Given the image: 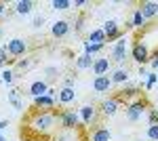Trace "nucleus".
Segmentation results:
<instances>
[{
	"instance_id": "nucleus-36",
	"label": "nucleus",
	"mask_w": 158,
	"mask_h": 141,
	"mask_svg": "<svg viewBox=\"0 0 158 141\" xmlns=\"http://www.w3.org/2000/svg\"><path fill=\"white\" fill-rule=\"evenodd\" d=\"M150 68L152 70H158V48H156V53L150 57Z\"/></svg>"
},
{
	"instance_id": "nucleus-43",
	"label": "nucleus",
	"mask_w": 158,
	"mask_h": 141,
	"mask_svg": "<svg viewBox=\"0 0 158 141\" xmlns=\"http://www.w3.org/2000/svg\"><path fill=\"white\" fill-rule=\"evenodd\" d=\"M0 141H6V137H4V135H2V133H0Z\"/></svg>"
},
{
	"instance_id": "nucleus-35",
	"label": "nucleus",
	"mask_w": 158,
	"mask_h": 141,
	"mask_svg": "<svg viewBox=\"0 0 158 141\" xmlns=\"http://www.w3.org/2000/svg\"><path fill=\"white\" fill-rule=\"evenodd\" d=\"M11 59H9V53H6V48L0 47V65H6Z\"/></svg>"
},
{
	"instance_id": "nucleus-39",
	"label": "nucleus",
	"mask_w": 158,
	"mask_h": 141,
	"mask_svg": "<svg viewBox=\"0 0 158 141\" xmlns=\"http://www.w3.org/2000/svg\"><path fill=\"white\" fill-rule=\"evenodd\" d=\"M42 23H44V17H42V15L34 17V21H32V25H34V27H42Z\"/></svg>"
},
{
	"instance_id": "nucleus-42",
	"label": "nucleus",
	"mask_w": 158,
	"mask_h": 141,
	"mask_svg": "<svg viewBox=\"0 0 158 141\" xmlns=\"http://www.w3.org/2000/svg\"><path fill=\"white\" fill-rule=\"evenodd\" d=\"M6 126H9V120H0V133L6 129Z\"/></svg>"
},
{
	"instance_id": "nucleus-8",
	"label": "nucleus",
	"mask_w": 158,
	"mask_h": 141,
	"mask_svg": "<svg viewBox=\"0 0 158 141\" xmlns=\"http://www.w3.org/2000/svg\"><path fill=\"white\" fill-rule=\"evenodd\" d=\"M118 110H120V99H118V97H108V99H103L101 106H99V112H101L103 116H108V118L116 116Z\"/></svg>"
},
{
	"instance_id": "nucleus-24",
	"label": "nucleus",
	"mask_w": 158,
	"mask_h": 141,
	"mask_svg": "<svg viewBox=\"0 0 158 141\" xmlns=\"http://www.w3.org/2000/svg\"><path fill=\"white\" fill-rule=\"evenodd\" d=\"M139 93H141V91H139V89H137V86H124V89H122L120 91V97H118V99H139Z\"/></svg>"
},
{
	"instance_id": "nucleus-20",
	"label": "nucleus",
	"mask_w": 158,
	"mask_h": 141,
	"mask_svg": "<svg viewBox=\"0 0 158 141\" xmlns=\"http://www.w3.org/2000/svg\"><path fill=\"white\" fill-rule=\"evenodd\" d=\"M112 84H127L129 82V70L127 68H118V70L112 72Z\"/></svg>"
},
{
	"instance_id": "nucleus-30",
	"label": "nucleus",
	"mask_w": 158,
	"mask_h": 141,
	"mask_svg": "<svg viewBox=\"0 0 158 141\" xmlns=\"http://www.w3.org/2000/svg\"><path fill=\"white\" fill-rule=\"evenodd\" d=\"M55 141H76V135H74V131H63V133L57 135Z\"/></svg>"
},
{
	"instance_id": "nucleus-2",
	"label": "nucleus",
	"mask_w": 158,
	"mask_h": 141,
	"mask_svg": "<svg viewBox=\"0 0 158 141\" xmlns=\"http://www.w3.org/2000/svg\"><path fill=\"white\" fill-rule=\"evenodd\" d=\"M129 57V38L127 36H122L120 40H116L112 48H110V61H114V63H124Z\"/></svg>"
},
{
	"instance_id": "nucleus-21",
	"label": "nucleus",
	"mask_w": 158,
	"mask_h": 141,
	"mask_svg": "<svg viewBox=\"0 0 158 141\" xmlns=\"http://www.w3.org/2000/svg\"><path fill=\"white\" fill-rule=\"evenodd\" d=\"M86 42H91V44H106V42H108V38H106V34H103V30L97 27V30H91V32H89Z\"/></svg>"
},
{
	"instance_id": "nucleus-16",
	"label": "nucleus",
	"mask_w": 158,
	"mask_h": 141,
	"mask_svg": "<svg viewBox=\"0 0 158 141\" xmlns=\"http://www.w3.org/2000/svg\"><path fill=\"white\" fill-rule=\"evenodd\" d=\"M57 101H59L61 106H68V103L76 101V89H68V86H61L59 91H57Z\"/></svg>"
},
{
	"instance_id": "nucleus-31",
	"label": "nucleus",
	"mask_w": 158,
	"mask_h": 141,
	"mask_svg": "<svg viewBox=\"0 0 158 141\" xmlns=\"http://www.w3.org/2000/svg\"><path fill=\"white\" fill-rule=\"evenodd\" d=\"M85 21H86L85 15H78V17H76V21H74V32H78V34H80V32L85 30Z\"/></svg>"
},
{
	"instance_id": "nucleus-10",
	"label": "nucleus",
	"mask_w": 158,
	"mask_h": 141,
	"mask_svg": "<svg viewBox=\"0 0 158 141\" xmlns=\"http://www.w3.org/2000/svg\"><path fill=\"white\" fill-rule=\"evenodd\" d=\"M78 112V116H80V124H85V126H89V124H93L95 122V116H97V110H95V106H82L76 110Z\"/></svg>"
},
{
	"instance_id": "nucleus-12",
	"label": "nucleus",
	"mask_w": 158,
	"mask_h": 141,
	"mask_svg": "<svg viewBox=\"0 0 158 141\" xmlns=\"http://www.w3.org/2000/svg\"><path fill=\"white\" fill-rule=\"evenodd\" d=\"M110 68H112V61H110V57H97L95 59V63H93V74L95 76H108Z\"/></svg>"
},
{
	"instance_id": "nucleus-23",
	"label": "nucleus",
	"mask_w": 158,
	"mask_h": 141,
	"mask_svg": "<svg viewBox=\"0 0 158 141\" xmlns=\"http://www.w3.org/2000/svg\"><path fill=\"white\" fill-rule=\"evenodd\" d=\"M93 63H95V57H91V55H80V57H76V68L78 70H93Z\"/></svg>"
},
{
	"instance_id": "nucleus-27",
	"label": "nucleus",
	"mask_w": 158,
	"mask_h": 141,
	"mask_svg": "<svg viewBox=\"0 0 158 141\" xmlns=\"http://www.w3.org/2000/svg\"><path fill=\"white\" fill-rule=\"evenodd\" d=\"M51 6H53L55 11H68V9H72V2H70V0H53Z\"/></svg>"
},
{
	"instance_id": "nucleus-37",
	"label": "nucleus",
	"mask_w": 158,
	"mask_h": 141,
	"mask_svg": "<svg viewBox=\"0 0 158 141\" xmlns=\"http://www.w3.org/2000/svg\"><path fill=\"white\" fill-rule=\"evenodd\" d=\"M9 15V6H6V2H0V19H4Z\"/></svg>"
},
{
	"instance_id": "nucleus-41",
	"label": "nucleus",
	"mask_w": 158,
	"mask_h": 141,
	"mask_svg": "<svg viewBox=\"0 0 158 141\" xmlns=\"http://www.w3.org/2000/svg\"><path fill=\"white\" fill-rule=\"evenodd\" d=\"M148 74H150V72H148L146 65H139V76H141V78H148Z\"/></svg>"
},
{
	"instance_id": "nucleus-3",
	"label": "nucleus",
	"mask_w": 158,
	"mask_h": 141,
	"mask_svg": "<svg viewBox=\"0 0 158 141\" xmlns=\"http://www.w3.org/2000/svg\"><path fill=\"white\" fill-rule=\"evenodd\" d=\"M55 120H57V116H55V112H38L36 116L30 120V126L36 131H49L53 124H55Z\"/></svg>"
},
{
	"instance_id": "nucleus-6",
	"label": "nucleus",
	"mask_w": 158,
	"mask_h": 141,
	"mask_svg": "<svg viewBox=\"0 0 158 141\" xmlns=\"http://www.w3.org/2000/svg\"><path fill=\"white\" fill-rule=\"evenodd\" d=\"M131 59H133L135 63H139V65H146L150 63V48L139 40V42H135L133 48H131Z\"/></svg>"
},
{
	"instance_id": "nucleus-38",
	"label": "nucleus",
	"mask_w": 158,
	"mask_h": 141,
	"mask_svg": "<svg viewBox=\"0 0 158 141\" xmlns=\"http://www.w3.org/2000/svg\"><path fill=\"white\" fill-rule=\"evenodd\" d=\"M74 84H76V78H74V76H68V78L63 80V86H68V89H74Z\"/></svg>"
},
{
	"instance_id": "nucleus-29",
	"label": "nucleus",
	"mask_w": 158,
	"mask_h": 141,
	"mask_svg": "<svg viewBox=\"0 0 158 141\" xmlns=\"http://www.w3.org/2000/svg\"><path fill=\"white\" fill-rule=\"evenodd\" d=\"M146 137L150 141H158V124H150V126H148Z\"/></svg>"
},
{
	"instance_id": "nucleus-33",
	"label": "nucleus",
	"mask_w": 158,
	"mask_h": 141,
	"mask_svg": "<svg viewBox=\"0 0 158 141\" xmlns=\"http://www.w3.org/2000/svg\"><path fill=\"white\" fill-rule=\"evenodd\" d=\"M148 124H158V110L148 107Z\"/></svg>"
},
{
	"instance_id": "nucleus-9",
	"label": "nucleus",
	"mask_w": 158,
	"mask_h": 141,
	"mask_svg": "<svg viewBox=\"0 0 158 141\" xmlns=\"http://www.w3.org/2000/svg\"><path fill=\"white\" fill-rule=\"evenodd\" d=\"M32 101H34V107H36L38 112H55L57 99L51 97V95H40V97H34Z\"/></svg>"
},
{
	"instance_id": "nucleus-13",
	"label": "nucleus",
	"mask_w": 158,
	"mask_h": 141,
	"mask_svg": "<svg viewBox=\"0 0 158 141\" xmlns=\"http://www.w3.org/2000/svg\"><path fill=\"white\" fill-rule=\"evenodd\" d=\"M137 9L141 11V15H143L146 19L158 17V2H154V0H143V2H139Z\"/></svg>"
},
{
	"instance_id": "nucleus-40",
	"label": "nucleus",
	"mask_w": 158,
	"mask_h": 141,
	"mask_svg": "<svg viewBox=\"0 0 158 141\" xmlns=\"http://www.w3.org/2000/svg\"><path fill=\"white\" fill-rule=\"evenodd\" d=\"M86 4H89L86 0H74V2H72V6H76V9H80V6H86Z\"/></svg>"
},
{
	"instance_id": "nucleus-7",
	"label": "nucleus",
	"mask_w": 158,
	"mask_h": 141,
	"mask_svg": "<svg viewBox=\"0 0 158 141\" xmlns=\"http://www.w3.org/2000/svg\"><path fill=\"white\" fill-rule=\"evenodd\" d=\"M101 30H103V34H106V38H108V42H116V40H120L122 36H124V32L120 30L118 21H114V19L106 21Z\"/></svg>"
},
{
	"instance_id": "nucleus-5",
	"label": "nucleus",
	"mask_w": 158,
	"mask_h": 141,
	"mask_svg": "<svg viewBox=\"0 0 158 141\" xmlns=\"http://www.w3.org/2000/svg\"><path fill=\"white\" fill-rule=\"evenodd\" d=\"M6 53H9V57H23L25 53H27V42H25L23 38H11L6 44Z\"/></svg>"
},
{
	"instance_id": "nucleus-22",
	"label": "nucleus",
	"mask_w": 158,
	"mask_h": 141,
	"mask_svg": "<svg viewBox=\"0 0 158 141\" xmlns=\"http://www.w3.org/2000/svg\"><path fill=\"white\" fill-rule=\"evenodd\" d=\"M34 9V2L32 0H17L15 2V13L17 15H30Z\"/></svg>"
},
{
	"instance_id": "nucleus-17",
	"label": "nucleus",
	"mask_w": 158,
	"mask_h": 141,
	"mask_svg": "<svg viewBox=\"0 0 158 141\" xmlns=\"http://www.w3.org/2000/svg\"><path fill=\"white\" fill-rule=\"evenodd\" d=\"M6 101L15 107V112H23V101H21V93L17 91V89H11L9 93H6Z\"/></svg>"
},
{
	"instance_id": "nucleus-19",
	"label": "nucleus",
	"mask_w": 158,
	"mask_h": 141,
	"mask_svg": "<svg viewBox=\"0 0 158 141\" xmlns=\"http://www.w3.org/2000/svg\"><path fill=\"white\" fill-rule=\"evenodd\" d=\"M146 23H148V19L141 15V11H139V9H135V11H133V17H131V21L127 23V27H129V30H137V27H143Z\"/></svg>"
},
{
	"instance_id": "nucleus-11",
	"label": "nucleus",
	"mask_w": 158,
	"mask_h": 141,
	"mask_svg": "<svg viewBox=\"0 0 158 141\" xmlns=\"http://www.w3.org/2000/svg\"><path fill=\"white\" fill-rule=\"evenodd\" d=\"M70 30H72V25H70V21H65V19H57V21H53V25H51V34L55 36V38H65V36L70 34Z\"/></svg>"
},
{
	"instance_id": "nucleus-34",
	"label": "nucleus",
	"mask_w": 158,
	"mask_h": 141,
	"mask_svg": "<svg viewBox=\"0 0 158 141\" xmlns=\"http://www.w3.org/2000/svg\"><path fill=\"white\" fill-rule=\"evenodd\" d=\"M44 74L53 80V78H57V76H59V70H57V68H53V65H49V68H44Z\"/></svg>"
},
{
	"instance_id": "nucleus-26",
	"label": "nucleus",
	"mask_w": 158,
	"mask_h": 141,
	"mask_svg": "<svg viewBox=\"0 0 158 141\" xmlns=\"http://www.w3.org/2000/svg\"><path fill=\"white\" fill-rule=\"evenodd\" d=\"M106 44H91V42H85V55H91V57H95L97 53L103 51Z\"/></svg>"
},
{
	"instance_id": "nucleus-15",
	"label": "nucleus",
	"mask_w": 158,
	"mask_h": 141,
	"mask_svg": "<svg viewBox=\"0 0 158 141\" xmlns=\"http://www.w3.org/2000/svg\"><path fill=\"white\" fill-rule=\"evenodd\" d=\"M112 89V78L110 76H95L93 78V91L95 93H108Z\"/></svg>"
},
{
	"instance_id": "nucleus-1",
	"label": "nucleus",
	"mask_w": 158,
	"mask_h": 141,
	"mask_svg": "<svg viewBox=\"0 0 158 141\" xmlns=\"http://www.w3.org/2000/svg\"><path fill=\"white\" fill-rule=\"evenodd\" d=\"M148 101L146 99H135V101H131L129 106H127V110H124V116H127V120L129 122H139L141 118L148 114Z\"/></svg>"
},
{
	"instance_id": "nucleus-28",
	"label": "nucleus",
	"mask_w": 158,
	"mask_h": 141,
	"mask_svg": "<svg viewBox=\"0 0 158 141\" xmlns=\"http://www.w3.org/2000/svg\"><path fill=\"white\" fill-rule=\"evenodd\" d=\"M13 80H15V74H13L9 68L0 74V82H2V84H13Z\"/></svg>"
},
{
	"instance_id": "nucleus-32",
	"label": "nucleus",
	"mask_w": 158,
	"mask_h": 141,
	"mask_svg": "<svg viewBox=\"0 0 158 141\" xmlns=\"http://www.w3.org/2000/svg\"><path fill=\"white\" fill-rule=\"evenodd\" d=\"M156 82H158V74H156V72H150L148 78H146V91H150Z\"/></svg>"
},
{
	"instance_id": "nucleus-4",
	"label": "nucleus",
	"mask_w": 158,
	"mask_h": 141,
	"mask_svg": "<svg viewBox=\"0 0 158 141\" xmlns=\"http://www.w3.org/2000/svg\"><path fill=\"white\" fill-rule=\"evenodd\" d=\"M55 116L59 120V124L63 126V131H74L80 124V116H78L76 110H61V112H55Z\"/></svg>"
},
{
	"instance_id": "nucleus-18",
	"label": "nucleus",
	"mask_w": 158,
	"mask_h": 141,
	"mask_svg": "<svg viewBox=\"0 0 158 141\" xmlns=\"http://www.w3.org/2000/svg\"><path fill=\"white\" fill-rule=\"evenodd\" d=\"M89 141H112V133L106 126H97V129H93Z\"/></svg>"
},
{
	"instance_id": "nucleus-44",
	"label": "nucleus",
	"mask_w": 158,
	"mask_h": 141,
	"mask_svg": "<svg viewBox=\"0 0 158 141\" xmlns=\"http://www.w3.org/2000/svg\"><path fill=\"white\" fill-rule=\"evenodd\" d=\"M0 36H2V30H0Z\"/></svg>"
},
{
	"instance_id": "nucleus-25",
	"label": "nucleus",
	"mask_w": 158,
	"mask_h": 141,
	"mask_svg": "<svg viewBox=\"0 0 158 141\" xmlns=\"http://www.w3.org/2000/svg\"><path fill=\"white\" fill-rule=\"evenodd\" d=\"M34 65H36V59L34 57H25V59H19L15 68H17L19 72H27L30 68H34Z\"/></svg>"
},
{
	"instance_id": "nucleus-14",
	"label": "nucleus",
	"mask_w": 158,
	"mask_h": 141,
	"mask_svg": "<svg viewBox=\"0 0 158 141\" xmlns=\"http://www.w3.org/2000/svg\"><path fill=\"white\" fill-rule=\"evenodd\" d=\"M27 93H30L32 99L34 97H40V95H47L49 93V84H47V80H34V82H30V86H27Z\"/></svg>"
}]
</instances>
